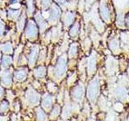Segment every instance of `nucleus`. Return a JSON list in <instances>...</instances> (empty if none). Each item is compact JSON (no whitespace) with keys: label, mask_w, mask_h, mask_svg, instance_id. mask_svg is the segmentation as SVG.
<instances>
[{"label":"nucleus","mask_w":129,"mask_h":121,"mask_svg":"<svg viewBox=\"0 0 129 121\" xmlns=\"http://www.w3.org/2000/svg\"><path fill=\"white\" fill-rule=\"evenodd\" d=\"M99 94V82L98 78H95L90 82L87 88V98L91 103H94Z\"/></svg>","instance_id":"nucleus-1"},{"label":"nucleus","mask_w":129,"mask_h":121,"mask_svg":"<svg viewBox=\"0 0 129 121\" xmlns=\"http://www.w3.org/2000/svg\"><path fill=\"white\" fill-rule=\"evenodd\" d=\"M67 60L66 55H63L58 59V62L56 63V66L55 69V75L56 78H61L64 75L67 70Z\"/></svg>","instance_id":"nucleus-2"},{"label":"nucleus","mask_w":129,"mask_h":121,"mask_svg":"<svg viewBox=\"0 0 129 121\" xmlns=\"http://www.w3.org/2000/svg\"><path fill=\"white\" fill-rule=\"evenodd\" d=\"M84 94H85V89L82 84H78V86H76L73 89L71 92L72 98L74 100L78 101V102H81L82 100Z\"/></svg>","instance_id":"nucleus-3"},{"label":"nucleus","mask_w":129,"mask_h":121,"mask_svg":"<svg viewBox=\"0 0 129 121\" xmlns=\"http://www.w3.org/2000/svg\"><path fill=\"white\" fill-rule=\"evenodd\" d=\"M26 99L30 105L35 106L39 103L40 101V95L32 89H29L26 93Z\"/></svg>","instance_id":"nucleus-4"},{"label":"nucleus","mask_w":129,"mask_h":121,"mask_svg":"<svg viewBox=\"0 0 129 121\" xmlns=\"http://www.w3.org/2000/svg\"><path fill=\"white\" fill-rule=\"evenodd\" d=\"M25 35L30 40H34L36 37V36H37V27H36L34 22L29 21L26 29Z\"/></svg>","instance_id":"nucleus-5"},{"label":"nucleus","mask_w":129,"mask_h":121,"mask_svg":"<svg viewBox=\"0 0 129 121\" xmlns=\"http://www.w3.org/2000/svg\"><path fill=\"white\" fill-rule=\"evenodd\" d=\"M99 10H100V14L102 15L103 19L105 21L108 22L109 19H110V11H109V9L104 0H103V1L100 3Z\"/></svg>","instance_id":"nucleus-6"},{"label":"nucleus","mask_w":129,"mask_h":121,"mask_svg":"<svg viewBox=\"0 0 129 121\" xmlns=\"http://www.w3.org/2000/svg\"><path fill=\"white\" fill-rule=\"evenodd\" d=\"M60 15V8L56 5H55V4H53V5H52V9H51L50 13H49V18H48V19H49V21L51 23L56 22V20L59 19Z\"/></svg>","instance_id":"nucleus-7"},{"label":"nucleus","mask_w":129,"mask_h":121,"mask_svg":"<svg viewBox=\"0 0 129 121\" xmlns=\"http://www.w3.org/2000/svg\"><path fill=\"white\" fill-rule=\"evenodd\" d=\"M52 105V97L48 94H45L42 99V107L45 111H48Z\"/></svg>","instance_id":"nucleus-8"},{"label":"nucleus","mask_w":129,"mask_h":121,"mask_svg":"<svg viewBox=\"0 0 129 121\" xmlns=\"http://www.w3.org/2000/svg\"><path fill=\"white\" fill-rule=\"evenodd\" d=\"M0 75H1V82L3 86H10L11 84V77L10 71H3L0 74Z\"/></svg>","instance_id":"nucleus-9"},{"label":"nucleus","mask_w":129,"mask_h":121,"mask_svg":"<svg viewBox=\"0 0 129 121\" xmlns=\"http://www.w3.org/2000/svg\"><path fill=\"white\" fill-rule=\"evenodd\" d=\"M96 69V56L95 53L93 52L92 55L90 56V59L88 60V73L89 74L91 75L92 74H94Z\"/></svg>","instance_id":"nucleus-10"},{"label":"nucleus","mask_w":129,"mask_h":121,"mask_svg":"<svg viewBox=\"0 0 129 121\" xmlns=\"http://www.w3.org/2000/svg\"><path fill=\"white\" fill-rule=\"evenodd\" d=\"M38 52H39V48L37 46H34L31 48V53L29 56H28V62H29L30 66H34L36 58H37V56H38Z\"/></svg>","instance_id":"nucleus-11"},{"label":"nucleus","mask_w":129,"mask_h":121,"mask_svg":"<svg viewBox=\"0 0 129 121\" xmlns=\"http://www.w3.org/2000/svg\"><path fill=\"white\" fill-rule=\"evenodd\" d=\"M36 21H37L39 26H40V31L43 32L44 30H45L46 27H47V23L45 22V20H44V18L42 17V15L40 13H37L36 15Z\"/></svg>","instance_id":"nucleus-12"},{"label":"nucleus","mask_w":129,"mask_h":121,"mask_svg":"<svg viewBox=\"0 0 129 121\" xmlns=\"http://www.w3.org/2000/svg\"><path fill=\"white\" fill-rule=\"evenodd\" d=\"M115 95L119 99H124L127 96V92L123 86H119L115 90Z\"/></svg>","instance_id":"nucleus-13"},{"label":"nucleus","mask_w":129,"mask_h":121,"mask_svg":"<svg viewBox=\"0 0 129 121\" xmlns=\"http://www.w3.org/2000/svg\"><path fill=\"white\" fill-rule=\"evenodd\" d=\"M26 76H27V70H20L15 73V79L16 81H19V82H21V81L25 79Z\"/></svg>","instance_id":"nucleus-14"},{"label":"nucleus","mask_w":129,"mask_h":121,"mask_svg":"<svg viewBox=\"0 0 129 121\" xmlns=\"http://www.w3.org/2000/svg\"><path fill=\"white\" fill-rule=\"evenodd\" d=\"M74 18H75L74 13L68 12V13L66 15V16H64V24H66V26L71 25L73 21L74 20Z\"/></svg>","instance_id":"nucleus-15"},{"label":"nucleus","mask_w":129,"mask_h":121,"mask_svg":"<svg viewBox=\"0 0 129 121\" xmlns=\"http://www.w3.org/2000/svg\"><path fill=\"white\" fill-rule=\"evenodd\" d=\"M36 116H37V121H46L47 116L45 113L41 108H38L36 110Z\"/></svg>","instance_id":"nucleus-16"},{"label":"nucleus","mask_w":129,"mask_h":121,"mask_svg":"<svg viewBox=\"0 0 129 121\" xmlns=\"http://www.w3.org/2000/svg\"><path fill=\"white\" fill-rule=\"evenodd\" d=\"M45 74H46V70H45V68L43 66L37 68L34 73V74L36 78H43V77L45 75Z\"/></svg>","instance_id":"nucleus-17"},{"label":"nucleus","mask_w":129,"mask_h":121,"mask_svg":"<svg viewBox=\"0 0 129 121\" xmlns=\"http://www.w3.org/2000/svg\"><path fill=\"white\" fill-rule=\"evenodd\" d=\"M78 31H79V23H75L74 24V26L72 27V28L70 29V34L71 36L73 37H74L75 36H77V34L78 33Z\"/></svg>","instance_id":"nucleus-18"},{"label":"nucleus","mask_w":129,"mask_h":121,"mask_svg":"<svg viewBox=\"0 0 129 121\" xmlns=\"http://www.w3.org/2000/svg\"><path fill=\"white\" fill-rule=\"evenodd\" d=\"M24 23H25V15H24V14H23L21 15V17H19L18 23H17V27L19 32H21L23 30V26H24Z\"/></svg>","instance_id":"nucleus-19"},{"label":"nucleus","mask_w":129,"mask_h":121,"mask_svg":"<svg viewBox=\"0 0 129 121\" xmlns=\"http://www.w3.org/2000/svg\"><path fill=\"white\" fill-rule=\"evenodd\" d=\"M60 108L58 105H56V106L53 107L52 109V111L51 112V119H55L56 118L59 114H60Z\"/></svg>","instance_id":"nucleus-20"},{"label":"nucleus","mask_w":129,"mask_h":121,"mask_svg":"<svg viewBox=\"0 0 129 121\" xmlns=\"http://www.w3.org/2000/svg\"><path fill=\"white\" fill-rule=\"evenodd\" d=\"M12 60L11 56H5L2 60V67L3 68H5L7 67L11 63Z\"/></svg>","instance_id":"nucleus-21"},{"label":"nucleus","mask_w":129,"mask_h":121,"mask_svg":"<svg viewBox=\"0 0 129 121\" xmlns=\"http://www.w3.org/2000/svg\"><path fill=\"white\" fill-rule=\"evenodd\" d=\"M110 48L111 49L113 50L114 52H116L117 50L119 49V43H118V40L116 39L112 40L110 42Z\"/></svg>","instance_id":"nucleus-22"},{"label":"nucleus","mask_w":129,"mask_h":121,"mask_svg":"<svg viewBox=\"0 0 129 121\" xmlns=\"http://www.w3.org/2000/svg\"><path fill=\"white\" fill-rule=\"evenodd\" d=\"M77 50H78L77 44H73L70 48V57H74V56L77 55Z\"/></svg>","instance_id":"nucleus-23"},{"label":"nucleus","mask_w":129,"mask_h":121,"mask_svg":"<svg viewBox=\"0 0 129 121\" xmlns=\"http://www.w3.org/2000/svg\"><path fill=\"white\" fill-rule=\"evenodd\" d=\"M19 15V11H8V16L11 19H15L18 18Z\"/></svg>","instance_id":"nucleus-24"},{"label":"nucleus","mask_w":129,"mask_h":121,"mask_svg":"<svg viewBox=\"0 0 129 121\" xmlns=\"http://www.w3.org/2000/svg\"><path fill=\"white\" fill-rule=\"evenodd\" d=\"M2 50H3L4 52H6V53H11V50H12L11 44H10V43H7V44H3V47H2Z\"/></svg>","instance_id":"nucleus-25"},{"label":"nucleus","mask_w":129,"mask_h":121,"mask_svg":"<svg viewBox=\"0 0 129 121\" xmlns=\"http://www.w3.org/2000/svg\"><path fill=\"white\" fill-rule=\"evenodd\" d=\"M27 11L31 15L34 11L33 0H27Z\"/></svg>","instance_id":"nucleus-26"},{"label":"nucleus","mask_w":129,"mask_h":121,"mask_svg":"<svg viewBox=\"0 0 129 121\" xmlns=\"http://www.w3.org/2000/svg\"><path fill=\"white\" fill-rule=\"evenodd\" d=\"M123 15L122 13H119L117 16V24L119 26H123L124 23V19H123Z\"/></svg>","instance_id":"nucleus-27"},{"label":"nucleus","mask_w":129,"mask_h":121,"mask_svg":"<svg viewBox=\"0 0 129 121\" xmlns=\"http://www.w3.org/2000/svg\"><path fill=\"white\" fill-rule=\"evenodd\" d=\"M8 110V103L7 102H3L0 104V112H6Z\"/></svg>","instance_id":"nucleus-28"},{"label":"nucleus","mask_w":129,"mask_h":121,"mask_svg":"<svg viewBox=\"0 0 129 121\" xmlns=\"http://www.w3.org/2000/svg\"><path fill=\"white\" fill-rule=\"evenodd\" d=\"M51 3V0H42V7L43 8H48V7H49Z\"/></svg>","instance_id":"nucleus-29"},{"label":"nucleus","mask_w":129,"mask_h":121,"mask_svg":"<svg viewBox=\"0 0 129 121\" xmlns=\"http://www.w3.org/2000/svg\"><path fill=\"white\" fill-rule=\"evenodd\" d=\"M107 121H118L116 119L115 115L113 114V113H111V114H110L108 115L107 119Z\"/></svg>","instance_id":"nucleus-30"},{"label":"nucleus","mask_w":129,"mask_h":121,"mask_svg":"<svg viewBox=\"0 0 129 121\" xmlns=\"http://www.w3.org/2000/svg\"><path fill=\"white\" fill-rule=\"evenodd\" d=\"M60 33H59V30L58 28H54L53 30H52V37L53 38H57L59 36Z\"/></svg>","instance_id":"nucleus-31"},{"label":"nucleus","mask_w":129,"mask_h":121,"mask_svg":"<svg viewBox=\"0 0 129 121\" xmlns=\"http://www.w3.org/2000/svg\"><path fill=\"white\" fill-rule=\"evenodd\" d=\"M48 90H49L50 91H55L56 87L54 86V85L52 83H49L48 84Z\"/></svg>","instance_id":"nucleus-32"},{"label":"nucleus","mask_w":129,"mask_h":121,"mask_svg":"<svg viewBox=\"0 0 129 121\" xmlns=\"http://www.w3.org/2000/svg\"><path fill=\"white\" fill-rule=\"evenodd\" d=\"M56 2H57L60 5H61V6H64V4H66V0H56Z\"/></svg>","instance_id":"nucleus-33"},{"label":"nucleus","mask_w":129,"mask_h":121,"mask_svg":"<svg viewBox=\"0 0 129 121\" xmlns=\"http://www.w3.org/2000/svg\"><path fill=\"white\" fill-rule=\"evenodd\" d=\"M3 23L2 22H0V35H2L3 33Z\"/></svg>","instance_id":"nucleus-34"},{"label":"nucleus","mask_w":129,"mask_h":121,"mask_svg":"<svg viewBox=\"0 0 129 121\" xmlns=\"http://www.w3.org/2000/svg\"><path fill=\"white\" fill-rule=\"evenodd\" d=\"M8 118L6 116H0V121H7Z\"/></svg>","instance_id":"nucleus-35"},{"label":"nucleus","mask_w":129,"mask_h":121,"mask_svg":"<svg viewBox=\"0 0 129 121\" xmlns=\"http://www.w3.org/2000/svg\"><path fill=\"white\" fill-rule=\"evenodd\" d=\"M3 95V89L2 87H0V98Z\"/></svg>","instance_id":"nucleus-36"},{"label":"nucleus","mask_w":129,"mask_h":121,"mask_svg":"<svg viewBox=\"0 0 129 121\" xmlns=\"http://www.w3.org/2000/svg\"><path fill=\"white\" fill-rule=\"evenodd\" d=\"M11 2L12 3L14 4V3H15L16 2H17V0H11Z\"/></svg>","instance_id":"nucleus-37"},{"label":"nucleus","mask_w":129,"mask_h":121,"mask_svg":"<svg viewBox=\"0 0 129 121\" xmlns=\"http://www.w3.org/2000/svg\"><path fill=\"white\" fill-rule=\"evenodd\" d=\"M127 25L129 26V16H128L127 19Z\"/></svg>","instance_id":"nucleus-38"},{"label":"nucleus","mask_w":129,"mask_h":121,"mask_svg":"<svg viewBox=\"0 0 129 121\" xmlns=\"http://www.w3.org/2000/svg\"><path fill=\"white\" fill-rule=\"evenodd\" d=\"M91 1H93V0H87V2H88V3H90V2H91Z\"/></svg>","instance_id":"nucleus-39"},{"label":"nucleus","mask_w":129,"mask_h":121,"mask_svg":"<svg viewBox=\"0 0 129 121\" xmlns=\"http://www.w3.org/2000/svg\"><path fill=\"white\" fill-rule=\"evenodd\" d=\"M127 5L129 6V0H127Z\"/></svg>","instance_id":"nucleus-40"},{"label":"nucleus","mask_w":129,"mask_h":121,"mask_svg":"<svg viewBox=\"0 0 129 121\" xmlns=\"http://www.w3.org/2000/svg\"><path fill=\"white\" fill-rule=\"evenodd\" d=\"M128 121H129V118H128Z\"/></svg>","instance_id":"nucleus-41"},{"label":"nucleus","mask_w":129,"mask_h":121,"mask_svg":"<svg viewBox=\"0 0 129 121\" xmlns=\"http://www.w3.org/2000/svg\"><path fill=\"white\" fill-rule=\"evenodd\" d=\"M38 2H39V0H38Z\"/></svg>","instance_id":"nucleus-42"}]
</instances>
